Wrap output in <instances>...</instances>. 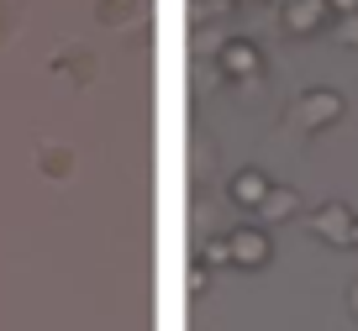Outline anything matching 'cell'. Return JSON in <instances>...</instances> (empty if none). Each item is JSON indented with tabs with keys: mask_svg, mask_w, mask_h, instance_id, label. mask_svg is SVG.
<instances>
[{
	"mask_svg": "<svg viewBox=\"0 0 358 331\" xmlns=\"http://www.w3.org/2000/svg\"><path fill=\"white\" fill-rule=\"evenodd\" d=\"M306 226H311L327 247H353V210L337 205V200H332V205H322V210H311Z\"/></svg>",
	"mask_w": 358,
	"mask_h": 331,
	"instance_id": "cell-1",
	"label": "cell"
},
{
	"mask_svg": "<svg viewBox=\"0 0 358 331\" xmlns=\"http://www.w3.org/2000/svg\"><path fill=\"white\" fill-rule=\"evenodd\" d=\"M337 110H343V95H337V89H306V95L295 100V122L322 132L327 122H337Z\"/></svg>",
	"mask_w": 358,
	"mask_h": 331,
	"instance_id": "cell-2",
	"label": "cell"
},
{
	"mask_svg": "<svg viewBox=\"0 0 358 331\" xmlns=\"http://www.w3.org/2000/svg\"><path fill=\"white\" fill-rule=\"evenodd\" d=\"M227 247H232V263L237 268H268V258H274V242H268V232H258V226L232 232V237H227Z\"/></svg>",
	"mask_w": 358,
	"mask_h": 331,
	"instance_id": "cell-3",
	"label": "cell"
},
{
	"mask_svg": "<svg viewBox=\"0 0 358 331\" xmlns=\"http://www.w3.org/2000/svg\"><path fill=\"white\" fill-rule=\"evenodd\" d=\"M327 0H285V27H290L295 37H306V32H322L327 27Z\"/></svg>",
	"mask_w": 358,
	"mask_h": 331,
	"instance_id": "cell-4",
	"label": "cell"
},
{
	"mask_svg": "<svg viewBox=\"0 0 358 331\" xmlns=\"http://www.w3.org/2000/svg\"><path fill=\"white\" fill-rule=\"evenodd\" d=\"M37 174L43 179H69L74 174V147L69 142H37Z\"/></svg>",
	"mask_w": 358,
	"mask_h": 331,
	"instance_id": "cell-5",
	"label": "cell"
},
{
	"mask_svg": "<svg viewBox=\"0 0 358 331\" xmlns=\"http://www.w3.org/2000/svg\"><path fill=\"white\" fill-rule=\"evenodd\" d=\"M268 189H274V184H268V174H264V168H243V174L232 179V200H237L243 210H258Z\"/></svg>",
	"mask_w": 358,
	"mask_h": 331,
	"instance_id": "cell-6",
	"label": "cell"
},
{
	"mask_svg": "<svg viewBox=\"0 0 358 331\" xmlns=\"http://www.w3.org/2000/svg\"><path fill=\"white\" fill-rule=\"evenodd\" d=\"M222 68H227L232 79H253V68H258V47L248 43V37L227 43V47H222Z\"/></svg>",
	"mask_w": 358,
	"mask_h": 331,
	"instance_id": "cell-7",
	"label": "cell"
},
{
	"mask_svg": "<svg viewBox=\"0 0 358 331\" xmlns=\"http://www.w3.org/2000/svg\"><path fill=\"white\" fill-rule=\"evenodd\" d=\"M295 205H301V195H295V189H285V184H274V189L264 195V205H258V210H264V221H290Z\"/></svg>",
	"mask_w": 358,
	"mask_h": 331,
	"instance_id": "cell-8",
	"label": "cell"
},
{
	"mask_svg": "<svg viewBox=\"0 0 358 331\" xmlns=\"http://www.w3.org/2000/svg\"><path fill=\"white\" fill-rule=\"evenodd\" d=\"M48 68H74V84H90V79H95V68H101V64H95V58H90L85 47H69V53H58V58H53V64H48Z\"/></svg>",
	"mask_w": 358,
	"mask_h": 331,
	"instance_id": "cell-9",
	"label": "cell"
},
{
	"mask_svg": "<svg viewBox=\"0 0 358 331\" xmlns=\"http://www.w3.org/2000/svg\"><path fill=\"white\" fill-rule=\"evenodd\" d=\"M137 6H143V0H101L95 16H101L106 27H122V22H132V16H137Z\"/></svg>",
	"mask_w": 358,
	"mask_h": 331,
	"instance_id": "cell-10",
	"label": "cell"
},
{
	"mask_svg": "<svg viewBox=\"0 0 358 331\" xmlns=\"http://www.w3.org/2000/svg\"><path fill=\"white\" fill-rule=\"evenodd\" d=\"M22 16H27V6H22V0H0V47L11 43L16 32H22Z\"/></svg>",
	"mask_w": 358,
	"mask_h": 331,
	"instance_id": "cell-11",
	"label": "cell"
},
{
	"mask_svg": "<svg viewBox=\"0 0 358 331\" xmlns=\"http://www.w3.org/2000/svg\"><path fill=\"white\" fill-rule=\"evenodd\" d=\"M201 263H232V247H227V237H216V242H206Z\"/></svg>",
	"mask_w": 358,
	"mask_h": 331,
	"instance_id": "cell-12",
	"label": "cell"
},
{
	"mask_svg": "<svg viewBox=\"0 0 358 331\" xmlns=\"http://www.w3.org/2000/svg\"><path fill=\"white\" fill-rule=\"evenodd\" d=\"M337 37H343L348 47H358V16H343V22H337Z\"/></svg>",
	"mask_w": 358,
	"mask_h": 331,
	"instance_id": "cell-13",
	"label": "cell"
},
{
	"mask_svg": "<svg viewBox=\"0 0 358 331\" xmlns=\"http://www.w3.org/2000/svg\"><path fill=\"white\" fill-rule=\"evenodd\" d=\"M327 11L332 16H358V0H327Z\"/></svg>",
	"mask_w": 358,
	"mask_h": 331,
	"instance_id": "cell-14",
	"label": "cell"
},
{
	"mask_svg": "<svg viewBox=\"0 0 358 331\" xmlns=\"http://www.w3.org/2000/svg\"><path fill=\"white\" fill-rule=\"evenodd\" d=\"M353 247H358V221H353Z\"/></svg>",
	"mask_w": 358,
	"mask_h": 331,
	"instance_id": "cell-15",
	"label": "cell"
}]
</instances>
